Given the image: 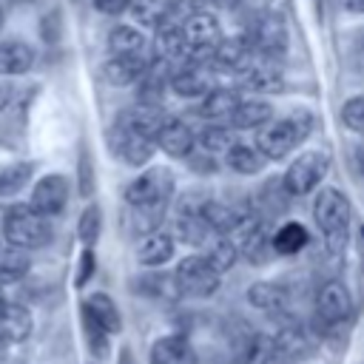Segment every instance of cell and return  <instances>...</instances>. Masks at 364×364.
Wrapping results in <instances>:
<instances>
[{
	"mask_svg": "<svg viewBox=\"0 0 364 364\" xmlns=\"http://www.w3.org/2000/svg\"><path fill=\"white\" fill-rule=\"evenodd\" d=\"M310 131V114L296 111L282 119H270L256 134V148L264 159H284Z\"/></svg>",
	"mask_w": 364,
	"mask_h": 364,
	"instance_id": "cell-1",
	"label": "cell"
},
{
	"mask_svg": "<svg viewBox=\"0 0 364 364\" xmlns=\"http://www.w3.org/2000/svg\"><path fill=\"white\" fill-rule=\"evenodd\" d=\"M3 236L9 247L20 250H37L48 245L51 239V225L43 213H37L31 205H11L3 216Z\"/></svg>",
	"mask_w": 364,
	"mask_h": 364,
	"instance_id": "cell-2",
	"label": "cell"
},
{
	"mask_svg": "<svg viewBox=\"0 0 364 364\" xmlns=\"http://www.w3.org/2000/svg\"><path fill=\"white\" fill-rule=\"evenodd\" d=\"M313 216H316V225L324 233L327 245L338 247L347 236V228H350V202H347V196L338 188H324L316 196Z\"/></svg>",
	"mask_w": 364,
	"mask_h": 364,
	"instance_id": "cell-3",
	"label": "cell"
},
{
	"mask_svg": "<svg viewBox=\"0 0 364 364\" xmlns=\"http://www.w3.org/2000/svg\"><path fill=\"white\" fill-rule=\"evenodd\" d=\"M173 284L182 296L205 299V296H213L219 290V273L210 267V262L205 256H185L176 264Z\"/></svg>",
	"mask_w": 364,
	"mask_h": 364,
	"instance_id": "cell-4",
	"label": "cell"
},
{
	"mask_svg": "<svg viewBox=\"0 0 364 364\" xmlns=\"http://www.w3.org/2000/svg\"><path fill=\"white\" fill-rule=\"evenodd\" d=\"M108 145H111L114 156L128 162V165H145L156 151V139L142 134V131H136V128H131L125 119H117L111 125Z\"/></svg>",
	"mask_w": 364,
	"mask_h": 364,
	"instance_id": "cell-5",
	"label": "cell"
},
{
	"mask_svg": "<svg viewBox=\"0 0 364 364\" xmlns=\"http://www.w3.org/2000/svg\"><path fill=\"white\" fill-rule=\"evenodd\" d=\"M327 171H330V156L324 151H307V154H301L290 162V168L282 179L284 191L293 193V196H304L324 179Z\"/></svg>",
	"mask_w": 364,
	"mask_h": 364,
	"instance_id": "cell-6",
	"label": "cell"
},
{
	"mask_svg": "<svg viewBox=\"0 0 364 364\" xmlns=\"http://www.w3.org/2000/svg\"><path fill=\"white\" fill-rule=\"evenodd\" d=\"M233 236H236L233 242L239 247V256H245L250 264H267L276 253L273 250V233L267 230V225L256 213L245 216V222L236 228Z\"/></svg>",
	"mask_w": 364,
	"mask_h": 364,
	"instance_id": "cell-7",
	"label": "cell"
},
{
	"mask_svg": "<svg viewBox=\"0 0 364 364\" xmlns=\"http://www.w3.org/2000/svg\"><path fill=\"white\" fill-rule=\"evenodd\" d=\"M173 193V176L165 168H148L145 173H139L128 188H125V202L131 208H142V205H159V202H171Z\"/></svg>",
	"mask_w": 364,
	"mask_h": 364,
	"instance_id": "cell-8",
	"label": "cell"
},
{
	"mask_svg": "<svg viewBox=\"0 0 364 364\" xmlns=\"http://www.w3.org/2000/svg\"><path fill=\"white\" fill-rule=\"evenodd\" d=\"M247 43L262 57H282L287 51V26L279 14L262 11L247 31Z\"/></svg>",
	"mask_w": 364,
	"mask_h": 364,
	"instance_id": "cell-9",
	"label": "cell"
},
{
	"mask_svg": "<svg viewBox=\"0 0 364 364\" xmlns=\"http://www.w3.org/2000/svg\"><path fill=\"white\" fill-rule=\"evenodd\" d=\"M28 205H31L37 213H43L46 219L63 213L65 205H68V179H65L63 173H48V176H43V179L34 185Z\"/></svg>",
	"mask_w": 364,
	"mask_h": 364,
	"instance_id": "cell-10",
	"label": "cell"
},
{
	"mask_svg": "<svg viewBox=\"0 0 364 364\" xmlns=\"http://www.w3.org/2000/svg\"><path fill=\"white\" fill-rule=\"evenodd\" d=\"M353 310L350 293L341 282H327L321 284V290L316 293V321L321 327H333L338 321H344Z\"/></svg>",
	"mask_w": 364,
	"mask_h": 364,
	"instance_id": "cell-11",
	"label": "cell"
},
{
	"mask_svg": "<svg viewBox=\"0 0 364 364\" xmlns=\"http://www.w3.org/2000/svg\"><path fill=\"white\" fill-rule=\"evenodd\" d=\"M253 60V48L247 43V37H225L216 51H213V71H225V74H245L250 68Z\"/></svg>",
	"mask_w": 364,
	"mask_h": 364,
	"instance_id": "cell-12",
	"label": "cell"
},
{
	"mask_svg": "<svg viewBox=\"0 0 364 364\" xmlns=\"http://www.w3.org/2000/svg\"><path fill=\"white\" fill-rule=\"evenodd\" d=\"M210 80H213V65H208V63H185V65H179L173 71L171 88L179 97H208L213 91Z\"/></svg>",
	"mask_w": 364,
	"mask_h": 364,
	"instance_id": "cell-13",
	"label": "cell"
},
{
	"mask_svg": "<svg viewBox=\"0 0 364 364\" xmlns=\"http://www.w3.org/2000/svg\"><path fill=\"white\" fill-rule=\"evenodd\" d=\"M151 364H199L193 344L173 333V336H162L151 344Z\"/></svg>",
	"mask_w": 364,
	"mask_h": 364,
	"instance_id": "cell-14",
	"label": "cell"
},
{
	"mask_svg": "<svg viewBox=\"0 0 364 364\" xmlns=\"http://www.w3.org/2000/svg\"><path fill=\"white\" fill-rule=\"evenodd\" d=\"M154 51H156V60L162 63H188L191 51H188V43L182 37V28L173 26V23H159L156 26V37H154Z\"/></svg>",
	"mask_w": 364,
	"mask_h": 364,
	"instance_id": "cell-15",
	"label": "cell"
},
{
	"mask_svg": "<svg viewBox=\"0 0 364 364\" xmlns=\"http://www.w3.org/2000/svg\"><path fill=\"white\" fill-rule=\"evenodd\" d=\"M273 355H276L273 338L262 333L247 330L233 341V364H270Z\"/></svg>",
	"mask_w": 364,
	"mask_h": 364,
	"instance_id": "cell-16",
	"label": "cell"
},
{
	"mask_svg": "<svg viewBox=\"0 0 364 364\" xmlns=\"http://www.w3.org/2000/svg\"><path fill=\"white\" fill-rule=\"evenodd\" d=\"M247 301H250L256 310L267 313V316H279V313L287 310L290 293H287L284 284H276V282H256V284H250V290H247Z\"/></svg>",
	"mask_w": 364,
	"mask_h": 364,
	"instance_id": "cell-17",
	"label": "cell"
},
{
	"mask_svg": "<svg viewBox=\"0 0 364 364\" xmlns=\"http://www.w3.org/2000/svg\"><path fill=\"white\" fill-rule=\"evenodd\" d=\"M193 142H196V134L182 119H165V125L156 134V145L168 156H188L193 151Z\"/></svg>",
	"mask_w": 364,
	"mask_h": 364,
	"instance_id": "cell-18",
	"label": "cell"
},
{
	"mask_svg": "<svg viewBox=\"0 0 364 364\" xmlns=\"http://www.w3.org/2000/svg\"><path fill=\"white\" fill-rule=\"evenodd\" d=\"M239 105H242V100H239L236 91H230V88H213L202 100L199 117H205L210 125H222L225 119H233V114H236Z\"/></svg>",
	"mask_w": 364,
	"mask_h": 364,
	"instance_id": "cell-19",
	"label": "cell"
},
{
	"mask_svg": "<svg viewBox=\"0 0 364 364\" xmlns=\"http://www.w3.org/2000/svg\"><path fill=\"white\" fill-rule=\"evenodd\" d=\"M85 316H91L108 336H117L119 330H122V316H119V310H117V304H114V299L108 296V293H91L85 301H82V307H80Z\"/></svg>",
	"mask_w": 364,
	"mask_h": 364,
	"instance_id": "cell-20",
	"label": "cell"
},
{
	"mask_svg": "<svg viewBox=\"0 0 364 364\" xmlns=\"http://www.w3.org/2000/svg\"><path fill=\"white\" fill-rule=\"evenodd\" d=\"M31 333V313L17 301H0V338L23 341Z\"/></svg>",
	"mask_w": 364,
	"mask_h": 364,
	"instance_id": "cell-21",
	"label": "cell"
},
{
	"mask_svg": "<svg viewBox=\"0 0 364 364\" xmlns=\"http://www.w3.org/2000/svg\"><path fill=\"white\" fill-rule=\"evenodd\" d=\"M310 347H313V341H310L307 330L299 321H284V327L273 338V350L282 358H301V355L310 353Z\"/></svg>",
	"mask_w": 364,
	"mask_h": 364,
	"instance_id": "cell-22",
	"label": "cell"
},
{
	"mask_svg": "<svg viewBox=\"0 0 364 364\" xmlns=\"http://www.w3.org/2000/svg\"><path fill=\"white\" fill-rule=\"evenodd\" d=\"M108 51L111 57H136V60H151L148 57V43L145 37L131 28V26H117L108 34Z\"/></svg>",
	"mask_w": 364,
	"mask_h": 364,
	"instance_id": "cell-23",
	"label": "cell"
},
{
	"mask_svg": "<svg viewBox=\"0 0 364 364\" xmlns=\"http://www.w3.org/2000/svg\"><path fill=\"white\" fill-rule=\"evenodd\" d=\"M34 65V48L23 40H6L0 43V74L3 77H17L26 74Z\"/></svg>",
	"mask_w": 364,
	"mask_h": 364,
	"instance_id": "cell-24",
	"label": "cell"
},
{
	"mask_svg": "<svg viewBox=\"0 0 364 364\" xmlns=\"http://www.w3.org/2000/svg\"><path fill=\"white\" fill-rule=\"evenodd\" d=\"M151 60H136V57H108L102 65V74L111 85H131L145 77Z\"/></svg>",
	"mask_w": 364,
	"mask_h": 364,
	"instance_id": "cell-25",
	"label": "cell"
},
{
	"mask_svg": "<svg viewBox=\"0 0 364 364\" xmlns=\"http://www.w3.org/2000/svg\"><path fill=\"white\" fill-rule=\"evenodd\" d=\"M171 256H173V236L165 233V230H156V233L142 236V242H139V247H136V259H139V264H145V267H159V264H165Z\"/></svg>",
	"mask_w": 364,
	"mask_h": 364,
	"instance_id": "cell-26",
	"label": "cell"
},
{
	"mask_svg": "<svg viewBox=\"0 0 364 364\" xmlns=\"http://www.w3.org/2000/svg\"><path fill=\"white\" fill-rule=\"evenodd\" d=\"M208 262H210V267L222 276L225 270H230L233 267V262H236V256H239V247H236V242L230 239V236H210L208 242H205V253H202Z\"/></svg>",
	"mask_w": 364,
	"mask_h": 364,
	"instance_id": "cell-27",
	"label": "cell"
},
{
	"mask_svg": "<svg viewBox=\"0 0 364 364\" xmlns=\"http://www.w3.org/2000/svg\"><path fill=\"white\" fill-rule=\"evenodd\" d=\"M310 242L304 225L299 222H284L276 233H273V250L279 256H296L299 250H304V245Z\"/></svg>",
	"mask_w": 364,
	"mask_h": 364,
	"instance_id": "cell-28",
	"label": "cell"
},
{
	"mask_svg": "<svg viewBox=\"0 0 364 364\" xmlns=\"http://www.w3.org/2000/svg\"><path fill=\"white\" fill-rule=\"evenodd\" d=\"M225 159H228V168L230 171H236V173H259L262 171V165L267 162L262 154H259V148H250V145H245V142H236L228 154H225Z\"/></svg>",
	"mask_w": 364,
	"mask_h": 364,
	"instance_id": "cell-29",
	"label": "cell"
},
{
	"mask_svg": "<svg viewBox=\"0 0 364 364\" xmlns=\"http://www.w3.org/2000/svg\"><path fill=\"white\" fill-rule=\"evenodd\" d=\"M270 119H273V108L267 102H262V100H242V105L236 108L230 122L236 128H262Z\"/></svg>",
	"mask_w": 364,
	"mask_h": 364,
	"instance_id": "cell-30",
	"label": "cell"
},
{
	"mask_svg": "<svg viewBox=\"0 0 364 364\" xmlns=\"http://www.w3.org/2000/svg\"><path fill=\"white\" fill-rule=\"evenodd\" d=\"M31 262H28V253L20 250V247H9L0 253V284H14L20 282L26 273H28Z\"/></svg>",
	"mask_w": 364,
	"mask_h": 364,
	"instance_id": "cell-31",
	"label": "cell"
},
{
	"mask_svg": "<svg viewBox=\"0 0 364 364\" xmlns=\"http://www.w3.org/2000/svg\"><path fill=\"white\" fill-rule=\"evenodd\" d=\"M134 216H131V225H134V233L139 236H148V233H156V228L162 225L165 213H168V202H159V205H142V208H131Z\"/></svg>",
	"mask_w": 364,
	"mask_h": 364,
	"instance_id": "cell-32",
	"label": "cell"
},
{
	"mask_svg": "<svg viewBox=\"0 0 364 364\" xmlns=\"http://www.w3.org/2000/svg\"><path fill=\"white\" fill-rule=\"evenodd\" d=\"M196 142L208 151V154H228L236 142H233V136H230V128H225V125H205L199 134H196Z\"/></svg>",
	"mask_w": 364,
	"mask_h": 364,
	"instance_id": "cell-33",
	"label": "cell"
},
{
	"mask_svg": "<svg viewBox=\"0 0 364 364\" xmlns=\"http://www.w3.org/2000/svg\"><path fill=\"white\" fill-rule=\"evenodd\" d=\"M31 176V162H11L0 171V196L17 193Z\"/></svg>",
	"mask_w": 364,
	"mask_h": 364,
	"instance_id": "cell-34",
	"label": "cell"
},
{
	"mask_svg": "<svg viewBox=\"0 0 364 364\" xmlns=\"http://www.w3.org/2000/svg\"><path fill=\"white\" fill-rule=\"evenodd\" d=\"M80 316H82V330H85V344H88V350H91V355H97V358H105L108 355V347H111V336L91 318V316H85L82 310H80Z\"/></svg>",
	"mask_w": 364,
	"mask_h": 364,
	"instance_id": "cell-35",
	"label": "cell"
},
{
	"mask_svg": "<svg viewBox=\"0 0 364 364\" xmlns=\"http://www.w3.org/2000/svg\"><path fill=\"white\" fill-rule=\"evenodd\" d=\"M100 228H102V216H100V208L97 205H88L82 213H80V222H77V236L85 247H91L100 236Z\"/></svg>",
	"mask_w": 364,
	"mask_h": 364,
	"instance_id": "cell-36",
	"label": "cell"
},
{
	"mask_svg": "<svg viewBox=\"0 0 364 364\" xmlns=\"http://www.w3.org/2000/svg\"><path fill=\"white\" fill-rule=\"evenodd\" d=\"M245 82L253 91H279L282 88V77L276 74V68H247Z\"/></svg>",
	"mask_w": 364,
	"mask_h": 364,
	"instance_id": "cell-37",
	"label": "cell"
},
{
	"mask_svg": "<svg viewBox=\"0 0 364 364\" xmlns=\"http://www.w3.org/2000/svg\"><path fill=\"white\" fill-rule=\"evenodd\" d=\"M341 122L350 128V131H361L364 134V94L361 97H353L341 105Z\"/></svg>",
	"mask_w": 364,
	"mask_h": 364,
	"instance_id": "cell-38",
	"label": "cell"
},
{
	"mask_svg": "<svg viewBox=\"0 0 364 364\" xmlns=\"http://www.w3.org/2000/svg\"><path fill=\"white\" fill-rule=\"evenodd\" d=\"M91 273H94V253H91V247H85V250L80 253V264H77L74 284H77V287H82V284L91 279Z\"/></svg>",
	"mask_w": 364,
	"mask_h": 364,
	"instance_id": "cell-39",
	"label": "cell"
},
{
	"mask_svg": "<svg viewBox=\"0 0 364 364\" xmlns=\"http://www.w3.org/2000/svg\"><path fill=\"white\" fill-rule=\"evenodd\" d=\"M131 3L134 0H94L97 11H102V14H122L125 9H131Z\"/></svg>",
	"mask_w": 364,
	"mask_h": 364,
	"instance_id": "cell-40",
	"label": "cell"
},
{
	"mask_svg": "<svg viewBox=\"0 0 364 364\" xmlns=\"http://www.w3.org/2000/svg\"><path fill=\"white\" fill-rule=\"evenodd\" d=\"M11 97H14V88H11V82H0V111L11 102Z\"/></svg>",
	"mask_w": 364,
	"mask_h": 364,
	"instance_id": "cell-41",
	"label": "cell"
},
{
	"mask_svg": "<svg viewBox=\"0 0 364 364\" xmlns=\"http://www.w3.org/2000/svg\"><path fill=\"white\" fill-rule=\"evenodd\" d=\"M341 6L347 11H355V14H364V0H341Z\"/></svg>",
	"mask_w": 364,
	"mask_h": 364,
	"instance_id": "cell-42",
	"label": "cell"
},
{
	"mask_svg": "<svg viewBox=\"0 0 364 364\" xmlns=\"http://www.w3.org/2000/svg\"><path fill=\"white\" fill-rule=\"evenodd\" d=\"M355 165H358V171L364 173V139H361L358 148H355Z\"/></svg>",
	"mask_w": 364,
	"mask_h": 364,
	"instance_id": "cell-43",
	"label": "cell"
},
{
	"mask_svg": "<svg viewBox=\"0 0 364 364\" xmlns=\"http://www.w3.org/2000/svg\"><path fill=\"white\" fill-rule=\"evenodd\" d=\"M119 364H134V355H131V350H128V347H122V350H119Z\"/></svg>",
	"mask_w": 364,
	"mask_h": 364,
	"instance_id": "cell-44",
	"label": "cell"
},
{
	"mask_svg": "<svg viewBox=\"0 0 364 364\" xmlns=\"http://www.w3.org/2000/svg\"><path fill=\"white\" fill-rule=\"evenodd\" d=\"M213 3H216L219 9H236V6L242 3V0H213Z\"/></svg>",
	"mask_w": 364,
	"mask_h": 364,
	"instance_id": "cell-45",
	"label": "cell"
},
{
	"mask_svg": "<svg viewBox=\"0 0 364 364\" xmlns=\"http://www.w3.org/2000/svg\"><path fill=\"white\" fill-rule=\"evenodd\" d=\"M3 358H6V341L0 338V364H3Z\"/></svg>",
	"mask_w": 364,
	"mask_h": 364,
	"instance_id": "cell-46",
	"label": "cell"
},
{
	"mask_svg": "<svg viewBox=\"0 0 364 364\" xmlns=\"http://www.w3.org/2000/svg\"><path fill=\"white\" fill-rule=\"evenodd\" d=\"M361 250H364V228H361Z\"/></svg>",
	"mask_w": 364,
	"mask_h": 364,
	"instance_id": "cell-47",
	"label": "cell"
},
{
	"mask_svg": "<svg viewBox=\"0 0 364 364\" xmlns=\"http://www.w3.org/2000/svg\"><path fill=\"white\" fill-rule=\"evenodd\" d=\"M0 28H3V9H0Z\"/></svg>",
	"mask_w": 364,
	"mask_h": 364,
	"instance_id": "cell-48",
	"label": "cell"
},
{
	"mask_svg": "<svg viewBox=\"0 0 364 364\" xmlns=\"http://www.w3.org/2000/svg\"><path fill=\"white\" fill-rule=\"evenodd\" d=\"M219 364H233V361H219Z\"/></svg>",
	"mask_w": 364,
	"mask_h": 364,
	"instance_id": "cell-49",
	"label": "cell"
},
{
	"mask_svg": "<svg viewBox=\"0 0 364 364\" xmlns=\"http://www.w3.org/2000/svg\"><path fill=\"white\" fill-rule=\"evenodd\" d=\"M361 46H364V40H361Z\"/></svg>",
	"mask_w": 364,
	"mask_h": 364,
	"instance_id": "cell-50",
	"label": "cell"
}]
</instances>
